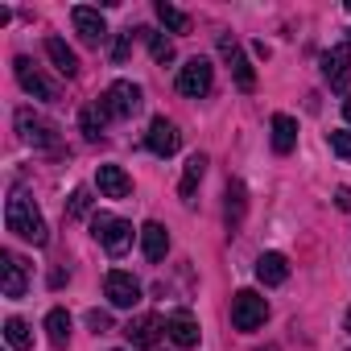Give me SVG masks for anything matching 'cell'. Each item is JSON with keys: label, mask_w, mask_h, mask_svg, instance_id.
<instances>
[{"label": "cell", "mask_w": 351, "mask_h": 351, "mask_svg": "<svg viewBox=\"0 0 351 351\" xmlns=\"http://www.w3.org/2000/svg\"><path fill=\"white\" fill-rule=\"evenodd\" d=\"M104 293H108V302H112L116 310H132V306L141 302V281H136L132 273L112 269V273L104 277Z\"/></svg>", "instance_id": "cell-8"}, {"label": "cell", "mask_w": 351, "mask_h": 351, "mask_svg": "<svg viewBox=\"0 0 351 351\" xmlns=\"http://www.w3.org/2000/svg\"><path fill=\"white\" fill-rule=\"evenodd\" d=\"M322 75L330 83V91H347V79H351V54L347 46H335L322 54Z\"/></svg>", "instance_id": "cell-12"}, {"label": "cell", "mask_w": 351, "mask_h": 351, "mask_svg": "<svg viewBox=\"0 0 351 351\" xmlns=\"http://www.w3.org/2000/svg\"><path fill=\"white\" fill-rule=\"evenodd\" d=\"M211 83H215V66H211L207 58H191V62L178 71V91H182L186 99H203V95L211 91Z\"/></svg>", "instance_id": "cell-6"}, {"label": "cell", "mask_w": 351, "mask_h": 351, "mask_svg": "<svg viewBox=\"0 0 351 351\" xmlns=\"http://www.w3.org/2000/svg\"><path fill=\"white\" fill-rule=\"evenodd\" d=\"M178 145H182V132L173 128L165 116H157V120L149 124V149H153L157 157H173V153H178Z\"/></svg>", "instance_id": "cell-14"}, {"label": "cell", "mask_w": 351, "mask_h": 351, "mask_svg": "<svg viewBox=\"0 0 351 351\" xmlns=\"http://www.w3.org/2000/svg\"><path fill=\"white\" fill-rule=\"evenodd\" d=\"M5 223H9V232H13V236L29 240V244H38V248L50 240L42 211H38V207H34V199H29V195H21V191H13V199H9V207H5Z\"/></svg>", "instance_id": "cell-1"}, {"label": "cell", "mask_w": 351, "mask_h": 351, "mask_svg": "<svg viewBox=\"0 0 351 351\" xmlns=\"http://www.w3.org/2000/svg\"><path fill=\"white\" fill-rule=\"evenodd\" d=\"M5 339H9L13 351H29L34 347V335H29V322L25 318H9L5 322Z\"/></svg>", "instance_id": "cell-26"}, {"label": "cell", "mask_w": 351, "mask_h": 351, "mask_svg": "<svg viewBox=\"0 0 351 351\" xmlns=\"http://www.w3.org/2000/svg\"><path fill=\"white\" fill-rule=\"evenodd\" d=\"M71 21H75L79 38H83L87 46H104V38H108V21L99 17V9H87V5H79V9H71Z\"/></svg>", "instance_id": "cell-11"}, {"label": "cell", "mask_w": 351, "mask_h": 351, "mask_svg": "<svg viewBox=\"0 0 351 351\" xmlns=\"http://www.w3.org/2000/svg\"><path fill=\"white\" fill-rule=\"evenodd\" d=\"M347 335H351V310H347Z\"/></svg>", "instance_id": "cell-34"}, {"label": "cell", "mask_w": 351, "mask_h": 351, "mask_svg": "<svg viewBox=\"0 0 351 351\" xmlns=\"http://www.w3.org/2000/svg\"><path fill=\"white\" fill-rule=\"evenodd\" d=\"M95 182H99V191H104L108 199H128V195H132V178H128L120 165H99V169H95Z\"/></svg>", "instance_id": "cell-15"}, {"label": "cell", "mask_w": 351, "mask_h": 351, "mask_svg": "<svg viewBox=\"0 0 351 351\" xmlns=\"http://www.w3.org/2000/svg\"><path fill=\"white\" fill-rule=\"evenodd\" d=\"M203 173H207V157L203 153H195L191 161H186V169H182V203H195V191H199V182H203Z\"/></svg>", "instance_id": "cell-23"}, {"label": "cell", "mask_w": 351, "mask_h": 351, "mask_svg": "<svg viewBox=\"0 0 351 351\" xmlns=\"http://www.w3.org/2000/svg\"><path fill=\"white\" fill-rule=\"evenodd\" d=\"M46 335H50L54 347H66L71 343V314L66 310H50L46 314Z\"/></svg>", "instance_id": "cell-24"}, {"label": "cell", "mask_w": 351, "mask_h": 351, "mask_svg": "<svg viewBox=\"0 0 351 351\" xmlns=\"http://www.w3.org/2000/svg\"><path fill=\"white\" fill-rule=\"evenodd\" d=\"M87 322H91V330H95V335L112 330V318H108V314H99V310H91V314H87Z\"/></svg>", "instance_id": "cell-31"}, {"label": "cell", "mask_w": 351, "mask_h": 351, "mask_svg": "<svg viewBox=\"0 0 351 351\" xmlns=\"http://www.w3.org/2000/svg\"><path fill=\"white\" fill-rule=\"evenodd\" d=\"M330 149H335L339 157H351V132H347V128H339V132H330Z\"/></svg>", "instance_id": "cell-29"}, {"label": "cell", "mask_w": 351, "mask_h": 351, "mask_svg": "<svg viewBox=\"0 0 351 351\" xmlns=\"http://www.w3.org/2000/svg\"><path fill=\"white\" fill-rule=\"evenodd\" d=\"M165 335L178 343V347H199V322H195L186 310H178V314L165 318Z\"/></svg>", "instance_id": "cell-16"}, {"label": "cell", "mask_w": 351, "mask_h": 351, "mask_svg": "<svg viewBox=\"0 0 351 351\" xmlns=\"http://www.w3.org/2000/svg\"><path fill=\"white\" fill-rule=\"evenodd\" d=\"M219 54L232 62V75H236L240 91H252V87H256V71H252V62L244 58V50H240V42H236L232 34H219Z\"/></svg>", "instance_id": "cell-9"}, {"label": "cell", "mask_w": 351, "mask_h": 351, "mask_svg": "<svg viewBox=\"0 0 351 351\" xmlns=\"http://www.w3.org/2000/svg\"><path fill=\"white\" fill-rule=\"evenodd\" d=\"M269 128H273V149L277 153H293V145H298V120L285 116V112H277Z\"/></svg>", "instance_id": "cell-21"}, {"label": "cell", "mask_w": 351, "mask_h": 351, "mask_svg": "<svg viewBox=\"0 0 351 351\" xmlns=\"http://www.w3.org/2000/svg\"><path fill=\"white\" fill-rule=\"evenodd\" d=\"M136 34L149 42V54H153V62H161V66H165V62L173 58V42H169L165 34H153V29H136Z\"/></svg>", "instance_id": "cell-27"}, {"label": "cell", "mask_w": 351, "mask_h": 351, "mask_svg": "<svg viewBox=\"0 0 351 351\" xmlns=\"http://www.w3.org/2000/svg\"><path fill=\"white\" fill-rule=\"evenodd\" d=\"M343 116H347V120H351V95H347V99H343Z\"/></svg>", "instance_id": "cell-33"}, {"label": "cell", "mask_w": 351, "mask_h": 351, "mask_svg": "<svg viewBox=\"0 0 351 351\" xmlns=\"http://www.w3.org/2000/svg\"><path fill=\"white\" fill-rule=\"evenodd\" d=\"M335 203H339V211H351V186H339L335 191Z\"/></svg>", "instance_id": "cell-32"}, {"label": "cell", "mask_w": 351, "mask_h": 351, "mask_svg": "<svg viewBox=\"0 0 351 351\" xmlns=\"http://www.w3.org/2000/svg\"><path fill=\"white\" fill-rule=\"evenodd\" d=\"M91 211V195L87 191H75L71 195V219H79V215H87Z\"/></svg>", "instance_id": "cell-28"}, {"label": "cell", "mask_w": 351, "mask_h": 351, "mask_svg": "<svg viewBox=\"0 0 351 351\" xmlns=\"http://www.w3.org/2000/svg\"><path fill=\"white\" fill-rule=\"evenodd\" d=\"M17 132H21V141L34 145V149L62 153V136H58V128H54L46 116H38L34 108H21V112H17Z\"/></svg>", "instance_id": "cell-2"}, {"label": "cell", "mask_w": 351, "mask_h": 351, "mask_svg": "<svg viewBox=\"0 0 351 351\" xmlns=\"http://www.w3.org/2000/svg\"><path fill=\"white\" fill-rule=\"evenodd\" d=\"M228 203H223V219H228V232L236 236L240 232V223H244V211H248V191H244V182H228V195H223Z\"/></svg>", "instance_id": "cell-17"}, {"label": "cell", "mask_w": 351, "mask_h": 351, "mask_svg": "<svg viewBox=\"0 0 351 351\" xmlns=\"http://www.w3.org/2000/svg\"><path fill=\"white\" fill-rule=\"evenodd\" d=\"M99 104L108 108V116L128 120V116H136V112H141V87H136V83H128V79H116V83L104 91V99H99Z\"/></svg>", "instance_id": "cell-5"}, {"label": "cell", "mask_w": 351, "mask_h": 351, "mask_svg": "<svg viewBox=\"0 0 351 351\" xmlns=\"http://www.w3.org/2000/svg\"><path fill=\"white\" fill-rule=\"evenodd\" d=\"M128 54H132V34H120V38H116L112 58H116V62H128Z\"/></svg>", "instance_id": "cell-30"}, {"label": "cell", "mask_w": 351, "mask_h": 351, "mask_svg": "<svg viewBox=\"0 0 351 351\" xmlns=\"http://www.w3.org/2000/svg\"><path fill=\"white\" fill-rule=\"evenodd\" d=\"M46 54H50V62L58 66V75H66V79L79 75V58H75V50H71L62 38H46Z\"/></svg>", "instance_id": "cell-20"}, {"label": "cell", "mask_w": 351, "mask_h": 351, "mask_svg": "<svg viewBox=\"0 0 351 351\" xmlns=\"http://www.w3.org/2000/svg\"><path fill=\"white\" fill-rule=\"evenodd\" d=\"M285 277H289V261L281 252H265L256 261V281L261 285H285Z\"/></svg>", "instance_id": "cell-19"}, {"label": "cell", "mask_w": 351, "mask_h": 351, "mask_svg": "<svg viewBox=\"0 0 351 351\" xmlns=\"http://www.w3.org/2000/svg\"><path fill=\"white\" fill-rule=\"evenodd\" d=\"M79 128H83L87 141H99L104 128H108V108H104V104H87V108L79 112Z\"/></svg>", "instance_id": "cell-22"}, {"label": "cell", "mask_w": 351, "mask_h": 351, "mask_svg": "<svg viewBox=\"0 0 351 351\" xmlns=\"http://www.w3.org/2000/svg\"><path fill=\"white\" fill-rule=\"evenodd\" d=\"M124 335H128L132 347H157L161 335H165V322H161L157 314H141V318H132V322L124 326Z\"/></svg>", "instance_id": "cell-13"}, {"label": "cell", "mask_w": 351, "mask_h": 351, "mask_svg": "<svg viewBox=\"0 0 351 351\" xmlns=\"http://www.w3.org/2000/svg\"><path fill=\"white\" fill-rule=\"evenodd\" d=\"M91 232L99 236V244L108 248V256H124L132 248V223L128 219H116V215H95L91 219Z\"/></svg>", "instance_id": "cell-4"}, {"label": "cell", "mask_w": 351, "mask_h": 351, "mask_svg": "<svg viewBox=\"0 0 351 351\" xmlns=\"http://www.w3.org/2000/svg\"><path fill=\"white\" fill-rule=\"evenodd\" d=\"M141 252H145V261H161V256L169 252V232H165L157 219H149V223L141 228Z\"/></svg>", "instance_id": "cell-18"}, {"label": "cell", "mask_w": 351, "mask_h": 351, "mask_svg": "<svg viewBox=\"0 0 351 351\" xmlns=\"http://www.w3.org/2000/svg\"><path fill=\"white\" fill-rule=\"evenodd\" d=\"M13 71H17V83H21L34 99H46V104H54V99H58V87H54L42 71H34V62H29V58H17V62H13Z\"/></svg>", "instance_id": "cell-10"}, {"label": "cell", "mask_w": 351, "mask_h": 351, "mask_svg": "<svg viewBox=\"0 0 351 351\" xmlns=\"http://www.w3.org/2000/svg\"><path fill=\"white\" fill-rule=\"evenodd\" d=\"M347 13H351V0H347Z\"/></svg>", "instance_id": "cell-35"}, {"label": "cell", "mask_w": 351, "mask_h": 351, "mask_svg": "<svg viewBox=\"0 0 351 351\" xmlns=\"http://www.w3.org/2000/svg\"><path fill=\"white\" fill-rule=\"evenodd\" d=\"M157 21H161L169 34H186V29H191V17H186L182 9H173L169 0H157Z\"/></svg>", "instance_id": "cell-25"}, {"label": "cell", "mask_w": 351, "mask_h": 351, "mask_svg": "<svg viewBox=\"0 0 351 351\" xmlns=\"http://www.w3.org/2000/svg\"><path fill=\"white\" fill-rule=\"evenodd\" d=\"M265 318H269V302L256 293V289H240L236 298H232V326L236 330H261L265 326Z\"/></svg>", "instance_id": "cell-3"}, {"label": "cell", "mask_w": 351, "mask_h": 351, "mask_svg": "<svg viewBox=\"0 0 351 351\" xmlns=\"http://www.w3.org/2000/svg\"><path fill=\"white\" fill-rule=\"evenodd\" d=\"M0 289H5V298H13V302L29 293V265L17 252H0Z\"/></svg>", "instance_id": "cell-7"}]
</instances>
